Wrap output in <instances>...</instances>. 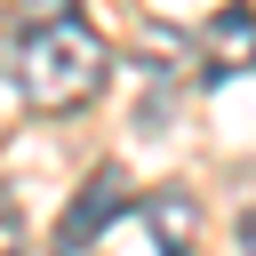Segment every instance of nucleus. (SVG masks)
<instances>
[{"instance_id":"f257e3e1","label":"nucleus","mask_w":256,"mask_h":256,"mask_svg":"<svg viewBox=\"0 0 256 256\" xmlns=\"http://www.w3.org/2000/svg\"><path fill=\"white\" fill-rule=\"evenodd\" d=\"M8 80L32 112H80L104 96L112 48L72 0H24V24L8 40Z\"/></svg>"},{"instance_id":"f03ea898","label":"nucleus","mask_w":256,"mask_h":256,"mask_svg":"<svg viewBox=\"0 0 256 256\" xmlns=\"http://www.w3.org/2000/svg\"><path fill=\"white\" fill-rule=\"evenodd\" d=\"M184 240H192V200L184 192H152V200H128L72 256H184Z\"/></svg>"},{"instance_id":"7ed1b4c3","label":"nucleus","mask_w":256,"mask_h":256,"mask_svg":"<svg viewBox=\"0 0 256 256\" xmlns=\"http://www.w3.org/2000/svg\"><path fill=\"white\" fill-rule=\"evenodd\" d=\"M240 72H256V16L248 8H224V16H208L200 24V40H192V80H240Z\"/></svg>"},{"instance_id":"20e7f679","label":"nucleus","mask_w":256,"mask_h":256,"mask_svg":"<svg viewBox=\"0 0 256 256\" xmlns=\"http://www.w3.org/2000/svg\"><path fill=\"white\" fill-rule=\"evenodd\" d=\"M120 208H128V176H120V168H96L88 192H80V200L64 208V224H56V256H72V248H80L88 232H104Z\"/></svg>"},{"instance_id":"39448f33","label":"nucleus","mask_w":256,"mask_h":256,"mask_svg":"<svg viewBox=\"0 0 256 256\" xmlns=\"http://www.w3.org/2000/svg\"><path fill=\"white\" fill-rule=\"evenodd\" d=\"M16 248H24V216L0 200V256H16Z\"/></svg>"},{"instance_id":"423d86ee","label":"nucleus","mask_w":256,"mask_h":256,"mask_svg":"<svg viewBox=\"0 0 256 256\" xmlns=\"http://www.w3.org/2000/svg\"><path fill=\"white\" fill-rule=\"evenodd\" d=\"M240 256H256V208L240 216Z\"/></svg>"},{"instance_id":"0eeeda50","label":"nucleus","mask_w":256,"mask_h":256,"mask_svg":"<svg viewBox=\"0 0 256 256\" xmlns=\"http://www.w3.org/2000/svg\"><path fill=\"white\" fill-rule=\"evenodd\" d=\"M240 8H248V16H256V0H240Z\"/></svg>"}]
</instances>
